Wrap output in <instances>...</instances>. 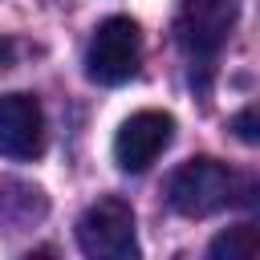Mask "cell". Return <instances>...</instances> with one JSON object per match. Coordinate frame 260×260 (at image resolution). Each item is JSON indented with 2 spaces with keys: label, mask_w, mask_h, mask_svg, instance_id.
<instances>
[{
  "label": "cell",
  "mask_w": 260,
  "mask_h": 260,
  "mask_svg": "<svg viewBox=\"0 0 260 260\" xmlns=\"http://www.w3.org/2000/svg\"><path fill=\"white\" fill-rule=\"evenodd\" d=\"M240 195H248V183L219 158L211 154H199L191 162H183L171 183H167V199L179 215L187 219H203V215H215L223 207H232Z\"/></svg>",
  "instance_id": "6da1fadb"
},
{
  "label": "cell",
  "mask_w": 260,
  "mask_h": 260,
  "mask_svg": "<svg viewBox=\"0 0 260 260\" xmlns=\"http://www.w3.org/2000/svg\"><path fill=\"white\" fill-rule=\"evenodd\" d=\"M77 248L93 260H134L138 256L134 207L118 195L89 203L77 219Z\"/></svg>",
  "instance_id": "7a4b0ae2"
},
{
  "label": "cell",
  "mask_w": 260,
  "mask_h": 260,
  "mask_svg": "<svg viewBox=\"0 0 260 260\" xmlns=\"http://www.w3.org/2000/svg\"><path fill=\"white\" fill-rule=\"evenodd\" d=\"M142 65V32L130 16H110L93 28L85 49V73L98 85H126Z\"/></svg>",
  "instance_id": "3957f363"
},
{
  "label": "cell",
  "mask_w": 260,
  "mask_h": 260,
  "mask_svg": "<svg viewBox=\"0 0 260 260\" xmlns=\"http://www.w3.org/2000/svg\"><path fill=\"white\" fill-rule=\"evenodd\" d=\"M175 138V118L167 110H138L114 134V162L130 175L146 171Z\"/></svg>",
  "instance_id": "277c9868"
},
{
  "label": "cell",
  "mask_w": 260,
  "mask_h": 260,
  "mask_svg": "<svg viewBox=\"0 0 260 260\" xmlns=\"http://www.w3.org/2000/svg\"><path fill=\"white\" fill-rule=\"evenodd\" d=\"M0 154L12 162L45 154V110L32 93H0Z\"/></svg>",
  "instance_id": "5b68a950"
},
{
  "label": "cell",
  "mask_w": 260,
  "mask_h": 260,
  "mask_svg": "<svg viewBox=\"0 0 260 260\" xmlns=\"http://www.w3.org/2000/svg\"><path fill=\"white\" fill-rule=\"evenodd\" d=\"M232 24H236V0H191L179 16L175 32H179V45L195 61H211L228 45Z\"/></svg>",
  "instance_id": "8992f818"
},
{
  "label": "cell",
  "mask_w": 260,
  "mask_h": 260,
  "mask_svg": "<svg viewBox=\"0 0 260 260\" xmlns=\"http://www.w3.org/2000/svg\"><path fill=\"white\" fill-rule=\"evenodd\" d=\"M256 248H260L256 228H252V223H240V228L219 232V236L211 240L207 256H211V260H252V256H256Z\"/></svg>",
  "instance_id": "52a82bcc"
},
{
  "label": "cell",
  "mask_w": 260,
  "mask_h": 260,
  "mask_svg": "<svg viewBox=\"0 0 260 260\" xmlns=\"http://www.w3.org/2000/svg\"><path fill=\"white\" fill-rule=\"evenodd\" d=\"M232 130H236L240 142H256V138H260V130H256V106H244V110L232 118Z\"/></svg>",
  "instance_id": "ba28073f"
},
{
  "label": "cell",
  "mask_w": 260,
  "mask_h": 260,
  "mask_svg": "<svg viewBox=\"0 0 260 260\" xmlns=\"http://www.w3.org/2000/svg\"><path fill=\"white\" fill-rule=\"evenodd\" d=\"M12 57H16L12 41H0V69H8V65H12Z\"/></svg>",
  "instance_id": "9c48e42d"
}]
</instances>
